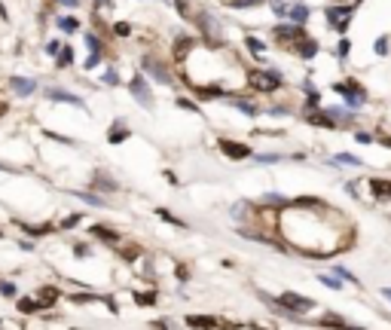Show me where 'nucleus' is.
I'll list each match as a JSON object with an SVG mask.
<instances>
[{
  "label": "nucleus",
  "mask_w": 391,
  "mask_h": 330,
  "mask_svg": "<svg viewBox=\"0 0 391 330\" xmlns=\"http://www.w3.org/2000/svg\"><path fill=\"white\" fill-rule=\"evenodd\" d=\"M73 254H76V257H89V248H86V245H76Z\"/></svg>",
  "instance_id": "obj_35"
},
{
  "label": "nucleus",
  "mask_w": 391,
  "mask_h": 330,
  "mask_svg": "<svg viewBox=\"0 0 391 330\" xmlns=\"http://www.w3.org/2000/svg\"><path fill=\"white\" fill-rule=\"evenodd\" d=\"M248 49L257 55V58H263V43L260 40H254V37H248Z\"/></svg>",
  "instance_id": "obj_21"
},
{
  "label": "nucleus",
  "mask_w": 391,
  "mask_h": 330,
  "mask_svg": "<svg viewBox=\"0 0 391 330\" xmlns=\"http://www.w3.org/2000/svg\"><path fill=\"white\" fill-rule=\"evenodd\" d=\"M9 86H12V92H18V95H31V92L37 89V83H34V80H24V77H12Z\"/></svg>",
  "instance_id": "obj_8"
},
{
  "label": "nucleus",
  "mask_w": 391,
  "mask_h": 330,
  "mask_svg": "<svg viewBox=\"0 0 391 330\" xmlns=\"http://www.w3.org/2000/svg\"><path fill=\"white\" fill-rule=\"evenodd\" d=\"M385 297H388V300H391V291H385Z\"/></svg>",
  "instance_id": "obj_40"
},
{
  "label": "nucleus",
  "mask_w": 391,
  "mask_h": 330,
  "mask_svg": "<svg viewBox=\"0 0 391 330\" xmlns=\"http://www.w3.org/2000/svg\"><path fill=\"white\" fill-rule=\"evenodd\" d=\"M0 294H6V297H12V294H15V288H12L9 282H0Z\"/></svg>",
  "instance_id": "obj_32"
},
{
  "label": "nucleus",
  "mask_w": 391,
  "mask_h": 330,
  "mask_svg": "<svg viewBox=\"0 0 391 330\" xmlns=\"http://www.w3.org/2000/svg\"><path fill=\"white\" fill-rule=\"evenodd\" d=\"M40 309V303H34V300H18V312H24V315H31V312H37Z\"/></svg>",
  "instance_id": "obj_19"
},
{
  "label": "nucleus",
  "mask_w": 391,
  "mask_h": 330,
  "mask_svg": "<svg viewBox=\"0 0 391 330\" xmlns=\"http://www.w3.org/2000/svg\"><path fill=\"white\" fill-rule=\"evenodd\" d=\"M278 303H281L284 309H291V312H312V303H309L306 297H297V294H281Z\"/></svg>",
  "instance_id": "obj_2"
},
{
  "label": "nucleus",
  "mask_w": 391,
  "mask_h": 330,
  "mask_svg": "<svg viewBox=\"0 0 391 330\" xmlns=\"http://www.w3.org/2000/svg\"><path fill=\"white\" fill-rule=\"evenodd\" d=\"M251 86L260 89V92H275L281 86V77L278 73H269V70H254L251 73Z\"/></svg>",
  "instance_id": "obj_1"
},
{
  "label": "nucleus",
  "mask_w": 391,
  "mask_h": 330,
  "mask_svg": "<svg viewBox=\"0 0 391 330\" xmlns=\"http://www.w3.org/2000/svg\"><path fill=\"white\" fill-rule=\"evenodd\" d=\"M98 61H101V52H92V58H89V61H86V67H89V70H92V67H95V64H98Z\"/></svg>",
  "instance_id": "obj_33"
},
{
  "label": "nucleus",
  "mask_w": 391,
  "mask_h": 330,
  "mask_svg": "<svg viewBox=\"0 0 391 330\" xmlns=\"http://www.w3.org/2000/svg\"><path fill=\"white\" fill-rule=\"evenodd\" d=\"M294 49H297V52H300L303 58H312V55L318 52V43H315V40H306V37H303V40H300V43H297Z\"/></svg>",
  "instance_id": "obj_10"
},
{
  "label": "nucleus",
  "mask_w": 391,
  "mask_h": 330,
  "mask_svg": "<svg viewBox=\"0 0 391 330\" xmlns=\"http://www.w3.org/2000/svg\"><path fill=\"white\" fill-rule=\"evenodd\" d=\"M141 64H144V70H147V73H153L159 83H171V73H168V70H165V67H162L153 55H144V61H141Z\"/></svg>",
  "instance_id": "obj_3"
},
{
  "label": "nucleus",
  "mask_w": 391,
  "mask_h": 330,
  "mask_svg": "<svg viewBox=\"0 0 391 330\" xmlns=\"http://www.w3.org/2000/svg\"><path fill=\"white\" fill-rule=\"evenodd\" d=\"M220 150H223L226 156H232V159H245V156H251V150H248L245 144H239V141H220Z\"/></svg>",
  "instance_id": "obj_7"
},
{
  "label": "nucleus",
  "mask_w": 391,
  "mask_h": 330,
  "mask_svg": "<svg viewBox=\"0 0 391 330\" xmlns=\"http://www.w3.org/2000/svg\"><path fill=\"white\" fill-rule=\"evenodd\" d=\"M61 3H64V6H76V0H61Z\"/></svg>",
  "instance_id": "obj_38"
},
{
  "label": "nucleus",
  "mask_w": 391,
  "mask_h": 330,
  "mask_svg": "<svg viewBox=\"0 0 391 330\" xmlns=\"http://www.w3.org/2000/svg\"><path fill=\"white\" fill-rule=\"evenodd\" d=\"M128 138V129L122 125V122H113V132H110V144H119V141H125Z\"/></svg>",
  "instance_id": "obj_14"
},
{
  "label": "nucleus",
  "mask_w": 391,
  "mask_h": 330,
  "mask_svg": "<svg viewBox=\"0 0 391 330\" xmlns=\"http://www.w3.org/2000/svg\"><path fill=\"white\" fill-rule=\"evenodd\" d=\"M321 282H324L327 288H340V282H336V278H330V275H321Z\"/></svg>",
  "instance_id": "obj_36"
},
{
  "label": "nucleus",
  "mask_w": 391,
  "mask_h": 330,
  "mask_svg": "<svg viewBox=\"0 0 391 330\" xmlns=\"http://www.w3.org/2000/svg\"><path fill=\"white\" fill-rule=\"evenodd\" d=\"M104 83H110V86H116V83H119V77H116V70H107V73H104Z\"/></svg>",
  "instance_id": "obj_30"
},
{
  "label": "nucleus",
  "mask_w": 391,
  "mask_h": 330,
  "mask_svg": "<svg viewBox=\"0 0 391 330\" xmlns=\"http://www.w3.org/2000/svg\"><path fill=\"white\" fill-rule=\"evenodd\" d=\"M132 95H135L141 104H147V107L153 104V92L144 86V77H135V80H132Z\"/></svg>",
  "instance_id": "obj_6"
},
{
  "label": "nucleus",
  "mask_w": 391,
  "mask_h": 330,
  "mask_svg": "<svg viewBox=\"0 0 391 330\" xmlns=\"http://www.w3.org/2000/svg\"><path fill=\"white\" fill-rule=\"evenodd\" d=\"M388 49V40H376V52H385Z\"/></svg>",
  "instance_id": "obj_37"
},
{
  "label": "nucleus",
  "mask_w": 391,
  "mask_h": 330,
  "mask_svg": "<svg viewBox=\"0 0 391 330\" xmlns=\"http://www.w3.org/2000/svg\"><path fill=\"white\" fill-rule=\"evenodd\" d=\"M70 300H73V303H92V300H98V297H92V294H73Z\"/></svg>",
  "instance_id": "obj_28"
},
{
  "label": "nucleus",
  "mask_w": 391,
  "mask_h": 330,
  "mask_svg": "<svg viewBox=\"0 0 391 330\" xmlns=\"http://www.w3.org/2000/svg\"><path fill=\"white\" fill-rule=\"evenodd\" d=\"M135 300H138L141 306H153V303H156V294H153V291H147V294H135Z\"/></svg>",
  "instance_id": "obj_20"
},
{
  "label": "nucleus",
  "mask_w": 391,
  "mask_h": 330,
  "mask_svg": "<svg viewBox=\"0 0 391 330\" xmlns=\"http://www.w3.org/2000/svg\"><path fill=\"white\" fill-rule=\"evenodd\" d=\"M349 15H352V6H327V18L336 24V31H346Z\"/></svg>",
  "instance_id": "obj_4"
},
{
  "label": "nucleus",
  "mask_w": 391,
  "mask_h": 330,
  "mask_svg": "<svg viewBox=\"0 0 391 330\" xmlns=\"http://www.w3.org/2000/svg\"><path fill=\"white\" fill-rule=\"evenodd\" d=\"M113 34H116V37H128V34H132V28H128L125 21H116V24H113Z\"/></svg>",
  "instance_id": "obj_22"
},
{
  "label": "nucleus",
  "mask_w": 391,
  "mask_h": 330,
  "mask_svg": "<svg viewBox=\"0 0 391 330\" xmlns=\"http://www.w3.org/2000/svg\"><path fill=\"white\" fill-rule=\"evenodd\" d=\"M119 254H122L125 260H135V257H138V248H125V251H119Z\"/></svg>",
  "instance_id": "obj_34"
},
{
  "label": "nucleus",
  "mask_w": 391,
  "mask_h": 330,
  "mask_svg": "<svg viewBox=\"0 0 391 330\" xmlns=\"http://www.w3.org/2000/svg\"><path fill=\"white\" fill-rule=\"evenodd\" d=\"M291 18H294L297 24H303V21L309 18V9H306V6H294V9H291Z\"/></svg>",
  "instance_id": "obj_16"
},
{
  "label": "nucleus",
  "mask_w": 391,
  "mask_h": 330,
  "mask_svg": "<svg viewBox=\"0 0 391 330\" xmlns=\"http://www.w3.org/2000/svg\"><path fill=\"white\" fill-rule=\"evenodd\" d=\"M52 101H67V104H76V107H83V98H76V95H70V92H64V89H49L46 92Z\"/></svg>",
  "instance_id": "obj_9"
},
{
  "label": "nucleus",
  "mask_w": 391,
  "mask_h": 330,
  "mask_svg": "<svg viewBox=\"0 0 391 330\" xmlns=\"http://www.w3.org/2000/svg\"><path fill=\"white\" fill-rule=\"evenodd\" d=\"M70 61H73V49H61V58H58V64H64V67H67Z\"/></svg>",
  "instance_id": "obj_24"
},
{
  "label": "nucleus",
  "mask_w": 391,
  "mask_h": 330,
  "mask_svg": "<svg viewBox=\"0 0 391 330\" xmlns=\"http://www.w3.org/2000/svg\"><path fill=\"white\" fill-rule=\"evenodd\" d=\"M92 184H95V190H107V193H116V184H113V181H107V177H95Z\"/></svg>",
  "instance_id": "obj_18"
},
{
  "label": "nucleus",
  "mask_w": 391,
  "mask_h": 330,
  "mask_svg": "<svg viewBox=\"0 0 391 330\" xmlns=\"http://www.w3.org/2000/svg\"><path fill=\"white\" fill-rule=\"evenodd\" d=\"M76 196H80L83 202H89V205H104V202H101L98 196H92V193H76Z\"/></svg>",
  "instance_id": "obj_25"
},
{
  "label": "nucleus",
  "mask_w": 391,
  "mask_h": 330,
  "mask_svg": "<svg viewBox=\"0 0 391 330\" xmlns=\"http://www.w3.org/2000/svg\"><path fill=\"white\" fill-rule=\"evenodd\" d=\"M187 324L193 330H214V327H223V321H217V318H211V315H190L187 318Z\"/></svg>",
  "instance_id": "obj_5"
},
{
  "label": "nucleus",
  "mask_w": 391,
  "mask_h": 330,
  "mask_svg": "<svg viewBox=\"0 0 391 330\" xmlns=\"http://www.w3.org/2000/svg\"><path fill=\"white\" fill-rule=\"evenodd\" d=\"M159 217H162L165 223H171V226H184V220H177V217H171L168 211H159Z\"/></svg>",
  "instance_id": "obj_26"
},
{
  "label": "nucleus",
  "mask_w": 391,
  "mask_h": 330,
  "mask_svg": "<svg viewBox=\"0 0 391 330\" xmlns=\"http://www.w3.org/2000/svg\"><path fill=\"white\" fill-rule=\"evenodd\" d=\"M236 107H239V110H245V113H257V107H251L248 101H236Z\"/></svg>",
  "instance_id": "obj_31"
},
{
  "label": "nucleus",
  "mask_w": 391,
  "mask_h": 330,
  "mask_svg": "<svg viewBox=\"0 0 391 330\" xmlns=\"http://www.w3.org/2000/svg\"><path fill=\"white\" fill-rule=\"evenodd\" d=\"M92 233H95L98 239L110 242V245H116V242H119V233H113V230H107V226H92Z\"/></svg>",
  "instance_id": "obj_12"
},
{
  "label": "nucleus",
  "mask_w": 391,
  "mask_h": 330,
  "mask_svg": "<svg viewBox=\"0 0 391 330\" xmlns=\"http://www.w3.org/2000/svg\"><path fill=\"white\" fill-rule=\"evenodd\" d=\"M3 113H6V104H0V116H3Z\"/></svg>",
  "instance_id": "obj_39"
},
{
  "label": "nucleus",
  "mask_w": 391,
  "mask_h": 330,
  "mask_svg": "<svg viewBox=\"0 0 391 330\" xmlns=\"http://www.w3.org/2000/svg\"><path fill=\"white\" fill-rule=\"evenodd\" d=\"M309 122H315V125H327V129H333V116H324V113H312V116H309Z\"/></svg>",
  "instance_id": "obj_17"
},
{
  "label": "nucleus",
  "mask_w": 391,
  "mask_h": 330,
  "mask_svg": "<svg viewBox=\"0 0 391 330\" xmlns=\"http://www.w3.org/2000/svg\"><path fill=\"white\" fill-rule=\"evenodd\" d=\"M58 28H61V31H67V34H73V31L80 28V21H76L73 15H64V18H58Z\"/></svg>",
  "instance_id": "obj_15"
},
{
  "label": "nucleus",
  "mask_w": 391,
  "mask_h": 330,
  "mask_svg": "<svg viewBox=\"0 0 391 330\" xmlns=\"http://www.w3.org/2000/svg\"><path fill=\"white\" fill-rule=\"evenodd\" d=\"M86 46H89V49H92V52H101V43H98V40H95V37H92V34H89V37H86Z\"/></svg>",
  "instance_id": "obj_29"
},
{
  "label": "nucleus",
  "mask_w": 391,
  "mask_h": 330,
  "mask_svg": "<svg viewBox=\"0 0 391 330\" xmlns=\"http://www.w3.org/2000/svg\"><path fill=\"white\" fill-rule=\"evenodd\" d=\"M55 226H24V233H31V236H46V233H52Z\"/></svg>",
  "instance_id": "obj_23"
},
{
  "label": "nucleus",
  "mask_w": 391,
  "mask_h": 330,
  "mask_svg": "<svg viewBox=\"0 0 391 330\" xmlns=\"http://www.w3.org/2000/svg\"><path fill=\"white\" fill-rule=\"evenodd\" d=\"M370 190H373L379 199H391V184L388 181H370Z\"/></svg>",
  "instance_id": "obj_11"
},
{
  "label": "nucleus",
  "mask_w": 391,
  "mask_h": 330,
  "mask_svg": "<svg viewBox=\"0 0 391 330\" xmlns=\"http://www.w3.org/2000/svg\"><path fill=\"white\" fill-rule=\"evenodd\" d=\"M55 300H58V288H43V291H40V300H37V303H40V306H52Z\"/></svg>",
  "instance_id": "obj_13"
},
{
  "label": "nucleus",
  "mask_w": 391,
  "mask_h": 330,
  "mask_svg": "<svg viewBox=\"0 0 391 330\" xmlns=\"http://www.w3.org/2000/svg\"><path fill=\"white\" fill-rule=\"evenodd\" d=\"M80 223V214H70V217H64V223H61V230H73Z\"/></svg>",
  "instance_id": "obj_27"
}]
</instances>
